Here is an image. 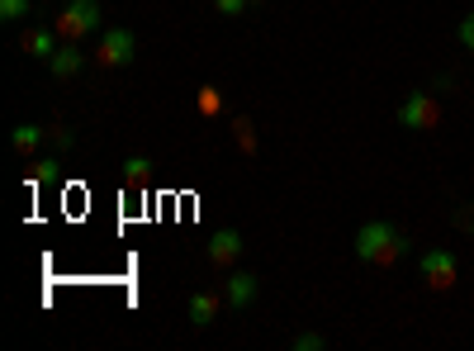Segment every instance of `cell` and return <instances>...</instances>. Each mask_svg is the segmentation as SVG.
Masks as SVG:
<instances>
[{"label": "cell", "mask_w": 474, "mask_h": 351, "mask_svg": "<svg viewBox=\"0 0 474 351\" xmlns=\"http://www.w3.org/2000/svg\"><path fill=\"white\" fill-rule=\"evenodd\" d=\"M413 252V237L404 228H394L389 218H370L356 228V256L370 266H398Z\"/></svg>", "instance_id": "cell-1"}, {"label": "cell", "mask_w": 474, "mask_h": 351, "mask_svg": "<svg viewBox=\"0 0 474 351\" xmlns=\"http://www.w3.org/2000/svg\"><path fill=\"white\" fill-rule=\"evenodd\" d=\"M52 29L62 33V39H90V33H100L105 29V5L100 0H67L62 14L52 20Z\"/></svg>", "instance_id": "cell-2"}, {"label": "cell", "mask_w": 474, "mask_h": 351, "mask_svg": "<svg viewBox=\"0 0 474 351\" xmlns=\"http://www.w3.org/2000/svg\"><path fill=\"white\" fill-rule=\"evenodd\" d=\"M100 67H109V71H119V67H129L133 58H138V39H133V29H123V24H109V29H100V43H96V52H90Z\"/></svg>", "instance_id": "cell-3"}, {"label": "cell", "mask_w": 474, "mask_h": 351, "mask_svg": "<svg viewBox=\"0 0 474 351\" xmlns=\"http://www.w3.org/2000/svg\"><path fill=\"white\" fill-rule=\"evenodd\" d=\"M417 271H423V285L436 290V294L455 290V281H460V262H455V252H451V247H432V252H423Z\"/></svg>", "instance_id": "cell-4"}, {"label": "cell", "mask_w": 474, "mask_h": 351, "mask_svg": "<svg viewBox=\"0 0 474 351\" xmlns=\"http://www.w3.org/2000/svg\"><path fill=\"white\" fill-rule=\"evenodd\" d=\"M404 128H413V134H427V128L442 124V100L432 96V90H413V96L398 105V115H394Z\"/></svg>", "instance_id": "cell-5"}, {"label": "cell", "mask_w": 474, "mask_h": 351, "mask_svg": "<svg viewBox=\"0 0 474 351\" xmlns=\"http://www.w3.org/2000/svg\"><path fill=\"white\" fill-rule=\"evenodd\" d=\"M20 48L29 52L33 62H52V52L62 48V33L52 29V24H29V29L20 33Z\"/></svg>", "instance_id": "cell-6"}, {"label": "cell", "mask_w": 474, "mask_h": 351, "mask_svg": "<svg viewBox=\"0 0 474 351\" xmlns=\"http://www.w3.org/2000/svg\"><path fill=\"white\" fill-rule=\"evenodd\" d=\"M257 294H261V281H257L251 271H232L228 281H223L228 309H251V304H257Z\"/></svg>", "instance_id": "cell-7"}, {"label": "cell", "mask_w": 474, "mask_h": 351, "mask_svg": "<svg viewBox=\"0 0 474 351\" xmlns=\"http://www.w3.org/2000/svg\"><path fill=\"white\" fill-rule=\"evenodd\" d=\"M242 233H237V228H218L214 237H209V247H205V256H209V262L214 266H232L237 262V256H242Z\"/></svg>", "instance_id": "cell-8"}, {"label": "cell", "mask_w": 474, "mask_h": 351, "mask_svg": "<svg viewBox=\"0 0 474 351\" xmlns=\"http://www.w3.org/2000/svg\"><path fill=\"white\" fill-rule=\"evenodd\" d=\"M52 77H58V81H67V77H77V71L86 67V48L77 43V39H62V48L58 52H52Z\"/></svg>", "instance_id": "cell-9"}, {"label": "cell", "mask_w": 474, "mask_h": 351, "mask_svg": "<svg viewBox=\"0 0 474 351\" xmlns=\"http://www.w3.org/2000/svg\"><path fill=\"white\" fill-rule=\"evenodd\" d=\"M223 304H228V300H218V290H199L195 300H190V323H195V328H209Z\"/></svg>", "instance_id": "cell-10"}, {"label": "cell", "mask_w": 474, "mask_h": 351, "mask_svg": "<svg viewBox=\"0 0 474 351\" xmlns=\"http://www.w3.org/2000/svg\"><path fill=\"white\" fill-rule=\"evenodd\" d=\"M43 143H48V128H43V124H14V134H10V147H14L20 157L39 152Z\"/></svg>", "instance_id": "cell-11"}, {"label": "cell", "mask_w": 474, "mask_h": 351, "mask_svg": "<svg viewBox=\"0 0 474 351\" xmlns=\"http://www.w3.org/2000/svg\"><path fill=\"white\" fill-rule=\"evenodd\" d=\"M148 180H152V157H123V186H129V190H142V186H148Z\"/></svg>", "instance_id": "cell-12"}, {"label": "cell", "mask_w": 474, "mask_h": 351, "mask_svg": "<svg viewBox=\"0 0 474 351\" xmlns=\"http://www.w3.org/2000/svg\"><path fill=\"white\" fill-rule=\"evenodd\" d=\"M58 157H39L33 162V171H29V186H48V180H58Z\"/></svg>", "instance_id": "cell-13"}, {"label": "cell", "mask_w": 474, "mask_h": 351, "mask_svg": "<svg viewBox=\"0 0 474 351\" xmlns=\"http://www.w3.org/2000/svg\"><path fill=\"white\" fill-rule=\"evenodd\" d=\"M232 138H237V147L251 157L257 152V128H251V119H232Z\"/></svg>", "instance_id": "cell-14"}, {"label": "cell", "mask_w": 474, "mask_h": 351, "mask_svg": "<svg viewBox=\"0 0 474 351\" xmlns=\"http://www.w3.org/2000/svg\"><path fill=\"white\" fill-rule=\"evenodd\" d=\"M48 143H52V152H71V147H77V134H71L67 124H52L48 128Z\"/></svg>", "instance_id": "cell-15"}, {"label": "cell", "mask_w": 474, "mask_h": 351, "mask_svg": "<svg viewBox=\"0 0 474 351\" xmlns=\"http://www.w3.org/2000/svg\"><path fill=\"white\" fill-rule=\"evenodd\" d=\"M29 10H33V0H0V20L5 24H20Z\"/></svg>", "instance_id": "cell-16"}, {"label": "cell", "mask_w": 474, "mask_h": 351, "mask_svg": "<svg viewBox=\"0 0 474 351\" xmlns=\"http://www.w3.org/2000/svg\"><path fill=\"white\" fill-rule=\"evenodd\" d=\"M199 115H218L223 109V96H218V86H199Z\"/></svg>", "instance_id": "cell-17"}, {"label": "cell", "mask_w": 474, "mask_h": 351, "mask_svg": "<svg viewBox=\"0 0 474 351\" xmlns=\"http://www.w3.org/2000/svg\"><path fill=\"white\" fill-rule=\"evenodd\" d=\"M247 5H251V0H214V10H218V14H228V20L247 14Z\"/></svg>", "instance_id": "cell-18"}, {"label": "cell", "mask_w": 474, "mask_h": 351, "mask_svg": "<svg viewBox=\"0 0 474 351\" xmlns=\"http://www.w3.org/2000/svg\"><path fill=\"white\" fill-rule=\"evenodd\" d=\"M327 346V337H318V332H299L295 337V351H323Z\"/></svg>", "instance_id": "cell-19"}, {"label": "cell", "mask_w": 474, "mask_h": 351, "mask_svg": "<svg viewBox=\"0 0 474 351\" xmlns=\"http://www.w3.org/2000/svg\"><path fill=\"white\" fill-rule=\"evenodd\" d=\"M455 33H460V43L474 52V14H465V20H460V29H455Z\"/></svg>", "instance_id": "cell-20"}, {"label": "cell", "mask_w": 474, "mask_h": 351, "mask_svg": "<svg viewBox=\"0 0 474 351\" xmlns=\"http://www.w3.org/2000/svg\"><path fill=\"white\" fill-rule=\"evenodd\" d=\"M460 228H474V209H465V214H460Z\"/></svg>", "instance_id": "cell-21"}, {"label": "cell", "mask_w": 474, "mask_h": 351, "mask_svg": "<svg viewBox=\"0 0 474 351\" xmlns=\"http://www.w3.org/2000/svg\"><path fill=\"white\" fill-rule=\"evenodd\" d=\"M251 5H261V0H251Z\"/></svg>", "instance_id": "cell-22"}]
</instances>
